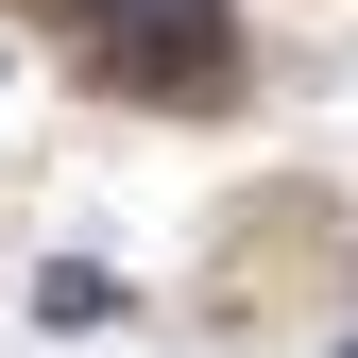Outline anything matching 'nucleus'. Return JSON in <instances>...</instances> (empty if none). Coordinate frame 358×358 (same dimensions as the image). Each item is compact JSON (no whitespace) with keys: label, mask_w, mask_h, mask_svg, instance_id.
Listing matches in <instances>:
<instances>
[{"label":"nucleus","mask_w":358,"mask_h":358,"mask_svg":"<svg viewBox=\"0 0 358 358\" xmlns=\"http://www.w3.org/2000/svg\"><path fill=\"white\" fill-rule=\"evenodd\" d=\"M341 358H358V341H341Z\"/></svg>","instance_id":"obj_3"},{"label":"nucleus","mask_w":358,"mask_h":358,"mask_svg":"<svg viewBox=\"0 0 358 358\" xmlns=\"http://www.w3.org/2000/svg\"><path fill=\"white\" fill-rule=\"evenodd\" d=\"M120 103H239V17L222 0H69Z\"/></svg>","instance_id":"obj_1"},{"label":"nucleus","mask_w":358,"mask_h":358,"mask_svg":"<svg viewBox=\"0 0 358 358\" xmlns=\"http://www.w3.org/2000/svg\"><path fill=\"white\" fill-rule=\"evenodd\" d=\"M34 324H120V273H85V256H52V273H34Z\"/></svg>","instance_id":"obj_2"}]
</instances>
